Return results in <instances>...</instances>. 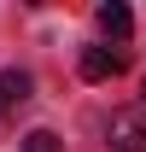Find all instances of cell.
<instances>
[{"mask_svg": "<svg viewBox=\"0 0 146 152\" xmlns=\"http://www.w3.org/2000/svg\"><path fill=\"white\" fill-rule=\"evenodd\" d=\"M128 70V53H111V47H88L82 53V76L88 82H111V76Z\"/></svg>", "mask_w": 146, "mask_h": 152, "instance_id": "obj_2", "label": "cell"}, {"mask_svg": "<svg viewBox=\"0 0 146 152\" xmlns=\"http://www.w3.org/2000/svg\"><path fill=\"white\" fill-rule=\"evenodd\" d=\"M93 18H99V29H105V35H117V41H123L128 29H134V12H128L123 0H105V6H99Z\"/></svg>", "mask_w": 146, "mask_h": 152, "instance_id": "obj_4", "label": "cell"}, {"mask_svg": "<svg viewBox=\"0 0 146 152\" xmlns=\"http://www.w3.org/2000/svg\"><path fill=\"white\" fill-rule=\"evenodd\" d=\"M23 152H64V140L53 129H35V134H23Z\"/></svg>", "mask_w": 146, "mask_h": 152, "instance_id": "obj_5", "label": "cell"}, {"mask_svg": "<svg viewBox=\"0 0 146 152\" xmlns=\"http://www.w3.org/2000/svg\"><path fill=\"white\" fill-rule=\"evenodd\" d=\"M105 140H111V152H146V99L140 105H123V111L111 117Z\"/></svg>", "mask_w": 146, "mask_h": 152, "instance_id": "obj_1", "label": "cell"}, {"mask_svg": "<svg viewBox=\"0 0 146 152\" xmlns=\"http://www.w3.org/2000/svg\"><path fill=\"white\" fill-rule=\"evenodd\" d=\"M29 99V70H0V117Z\"/></svg>", "mask_w": 146, "mask_h": 152, "instance_id": "obj_3", "label": "cell"}]
</instances>
